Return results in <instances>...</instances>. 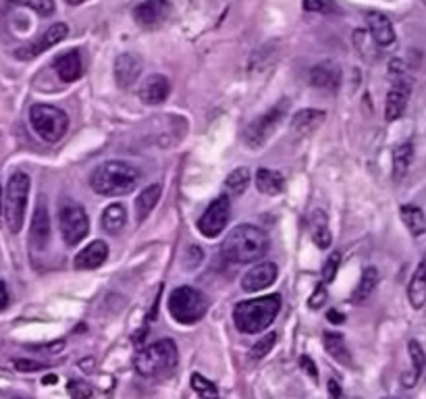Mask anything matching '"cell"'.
Instances as JSON below:
<instances>
[{
    "mask_svg": "<svg viewBox=\"0 0 426 399\" xmlns=\"http://www.w3.org/2000/svg\"><path fill=\"white\" fill-rule=\"evenodd\" d=\"M269 235L254 225H237L223 242V256L235 265H250L269 252Z\"/></svg>",
    "mask_w": 426,
    "mask_h": 399,
    "instance_id": "obj_1",
    "label": "cell"
},
{
    "mask_svg": "<svg viewBox=\"0 0 426 399\" xmlns=\"http://www.w3.org/2000/svg\"><path fill=\"white\" fill-rule=\"evenodd\" d=\"M140 181V171L123 160H109L104 164H100L92 177H90V185L98 196H125L129 191H134V187Z\"/></svg>",
    "mask_w": 426,
    "mask_h": 399,
    "instance_id": "obj_2",
    "label": "cell"
},
{
    "mask_svg": "<svg viewBox=\"0 0 426 399\" xmlns=\"http://www.w3.org/2000/svg\"><path fill=\"white\" fill-rule=\"evenodd\" d=\"M281 310V295L273 293V295H265V297H256V299H248L235 306L233 310V322L242 333H262L265 329H269L277 314Z\"/></svg>",
    "mask_w": 426,
    "mask_h": 399,
    "instance_id": "obj_3",
    "label": "cell"
},
{
    "mask_svg": "<svg viewBox=\"0 0 426 399\" xmlns=\"http://www.w3.org/2000/svg\"><path fill=\"white\" fill-rule=\"evenodd\" d=\"M136 370L145 379H162L175 373L179 364V352L175 341L171 339H160L152 345L142 347L136 354Z\"/></svg>",
    "mask_w": 426,
    "mask_h": 399,
    "instance_id": "obj_4",
    "label": "cell"
},
{
    "mask_svg": "<svg viewBox=\"0 0 426 399\" xmlns=\"http://www.w3.org/2000/svg\"><path fill=\"white\" fill-rule=\"evenodd\" d=\"M27 198H29V177L21 171L13 173L6 191H4V223L10 233H19L23 227L25 219V208H27Z\"/></svg>",
    "mask_w": 426,
    "mask_h": 399,
    "instance_id": "obj_5",
    "label": "cell"
},
{
    "mask_svg": "<svg viewBox=\"0 0 426 399\" xmlns=\"http://www.w3.org/2000/svg\"><path fill=\"white\" fill-rule=\"evenodd\" d=\"M208 310V299L202 291L183 285L173 289L168 295V314L179 322V324H194L198 322Z\"/></svg>",
    "mask_w": 426,
    "mask_h": 399,
    "instance_id": "obj_6",
    "label": "cell"
},
{
    "mask_svg": "<svg viewBox=\"0 0 426 399\" xmlns=\"http://www.w3.org/2000/svg\"><path fill=\"white\" fill-rule=\"evenodd\" d=\"M29 123L33 132L48 143L61 141L69 130V117L61 109L50 104H33L29 109Z\"/></svg>",
    "mask_w": 426,
    "mask_h": 399,
    "instance_id": "obj_7",
    "label": "cell"
},
{
    "mask_svg": "<svg viewBox=\"0 0 426 399\" xmlns=\"http://www.w3.org/2000/svg\"><path fill=\"white\" fill-rule=\"evenodd\" d=\"M287 111H289V100L283 98L273 109H269L265 115H260L256 121H252L248 125V130H246V143L252 150H260L269 141V137L273 135V132L281 125Z\"/></svg>",
    "mask_w": 426,
    "mask_h": 399,
    "instance_id": "obj_8",
    "label": "cell"
},
{
    "mask_svg": "<svg viewBox=\"0 0 426 399\" xmlns=\"http://www.w3.org/2000/svg\"><path fill=\"white\" fill-rule=\"evenodd\" d=\"M58 223H61L63 240L69 246H77L81 240H86V235L90 231V219H88L86 210L79 204L63 206L61 214H58Z\"/></svg>",
    "mask_w": 426,
    "mask_h": 399,
    "instance_id": "obj_9",
    "label": "cell"
},
{
    "mask_svg": "<svg viewBox=\"0 0 426 399\" xmlns=\"http://www.w3.org/2000/svg\"><path fill=\"white\" fill-rule=\"evenodd\" d=\"M229 214H231V202L227 196H221L216 198L206 210L204 214L200 217L198 221V229L204 237H216L223 233V229L227 227L229 223Z\"/></svg>",
    "mask_w": 426,
    "mask_h": 399,
    "instance_id": "obj_10",
    "label": "cell"
},
{
    "mask_svg": "<svg viewBox=\"0 0 426 399\" xmlns=\"http://www.w3.org/2000/svg\"><path fill=\"white\" fill-rule=\"evenodd\" d=\"M171 13H173L171 0H145L136 6L134 19L140 27L154 31V29H160L168 21Z\"/></svg>",
    "mask_w": 426,
    "mask_h": 399,
    "instance_id": "obj_11",
    "label": "cell"
},
{
    "mask_svg": "<svg viewBox=\"0 0 426 399\" xmlns=\"http://www.w3.org/2000/svg\"><path fill=\"white\" fill-rule=\"evenodd\" d=\"M67 33H69V27H67L65 23H54V25H50L40 38H36L33 42L21 46V48L15 52V56L21 58V61H31V58H36L38 54H42L44 50H48V48L56 46L58 42H63V40L67 38Z\"/></svg>",
    "mask_w": 426,
    "mask_h": 399,
    "instance_id": "obj_12",
    "label": "cell"
},
{
    "mask_svg": "<svg viewBox=\"0 0 426 399\" xmlns=\"http://www.w3.org/2000/svg\"><path fill=\"white\" fill-rule=\"evenodd\" d=\"M279 274V268L275 263H260V265L252 266L244 279H242V289L248 291V293H256V291H262L267 287H271L275 283Z\"/></svg>",
    "mask_w": 426,
    "mask_h": 399,
    "instance_id": "obj_13",
    "label": "cell"
},
{
    "mask_svg": "<svg viewBox=\"0 0 426 399\" xmlns=\"http://www.w3.org/2000/svg\"><path fill=\"white\" fill-rule=\"evenodd\" d=\"M140 73H142V61H140L138 54L125 52V54L117 56V61H115V79H117L119 88H123V90L132 88L138 81Z\"/></svg>",
    "mask_w": 426,
    "mask_h": 399,
    "instance_id": "obj_14",
    "label": "cell"
},
{
    "mask_svg": "<svg viewBox=\"0 0 426 399\" xmlns=\"http://www.w3.org/2000/svg\"><path fill=\"white\" fill-rule=\"evenodd\" d=\"M138 94H140V100H142L143 104L156 107V104H162V102L168 98V94H171V84H168V79H166L164 75L154 73V75H148V77L143 79V84L140 86Z\"/></svg>",
    "mask_w": 426,
    "mask_h": 399,
    "instance_id": "obj_15",
    "label": "cell"
},
{
    "mask_svg": "<svg viewBox=\"0 0 426 399\" xmlns=\"http://www.w3.org/2000/svg\"><path fill=\"white\" fill-rule=\"evenodd\" d=\"M310 84L314 88L326 90V92H335L341 86V69L337 63L324 61L316 67H312L310 71Z\"/></svg>",
    "mask_w": 426,
    "mask_h": 399,
    "instance_id": "obj_16",
    "label": "cell"
},
{
    "mask_svg": "<svg viewBox=\"0 0 426 399\" xmlns=\"http://www.w3.org/2000/svg\"><path fill=\"white\" fill-rule=\"evenodd\" d=\"M50 242V214L48 208L44 206V202H40L36 206L33 219H31V233H29V244L33 246V250H44Z\"/></svg>",
    "mask_w": 426,
    "mask_h": 399,
    "instance_id": "obj_17",
    "label": "cell"
},
{
    "mask_svg": "<svg viewBox=\"0 0 426 399\" xmlns=\"http://www.w3.org/2000/svg\"><path fill=\"white\" fill-rule=\"evenodd\" d=\"M408 100H410V84L406 81H397L389 94H387V102H385V119L387 121H397L406 107H408Z\"/></svg>",
    "mask_w": 426,
    "mask_h": 399,
    "instance_id": "obj_18",
    "label": "cell"
},
{
    "mask_svg": "<svg viewBox=\"0 0 426 399\" xmlns=\"http://www.w3.org/2000/svg\"><path fill=\"white\" fill-rule=\"evenodd\" d=\"M106 258H109V246L102 240H96V242L86 246L75 256V268H79V270H94V268L104 265Z\"/></svg>",
    "mask_w": 426,
    "mask_h": 399,
    "instance_id": "obj_19",
    "label": "cell"
},
{
    "mask_svg": "<svg viewBox=\"0 0 426 399\" xmlns=\"http://www.w3.org/2000/svg\"><path fill=\"white\" fill-rule=\"evenodd\" d=\"M54 69L58 73V77L65 81V84H71V81H77L84 73V65H81V54L79 50H69L65 54H61L56 61H54Z\"/></svg>",
    "mask_w": 426,
    "mask_h": 399,
    "instance_id": "obj_20",
    "label": "cell"
},
{
    "mask_svg": "<svg viewBox=\"0 0 426 399\" xmlns=\"http://www.w3.org/2000/svg\"><path fill=\"white\" fill-rule=\"evenodd\" d=\"M368 29H370L374 42L381 46H389L395 42V29H393L389 17L383 13H374V10L368 13Z\"/></svg>",
    "mask_w": 426,
    "mask_h": 399,
    "instance_id": "obj_21",
    "label": "cell"
},
{
    "mask_svg": "<svg viewBox=\"0 0 426 399\" xmlns=\"http://www.w3.org/2000/svg\"><path fill=\"white\" fill-rule=\"evenodd\" d=\"M324 111H318V109H303L299 111L297 115H293L291 119V132L297 133V135H306V133H312L314 130H318L324 121Z\"/></svg>",
    "mask_w": 426,
    "mask_h": 399,
    "instance_id": "obj_22",
    "label": "cell"
},
{
    "mask_svg": "<svg viewBox=\"0 0 426 399\" xmlns=\"http://www.w3.org/2000/svg\"><path fill=\"white\" fill-rule=\"evenodd\" d=\"M408 352H410V360H412V370L404 373L402 383H404V387L412 389V387L418 383V379H420V375H423V370H425L426 356L423 345H420L418 341H410V343H408Z\"/></svg>",
    "mask_w": 426,
    "mask_h": 399,
    "instance_id": "obj_23",
    "label": "cell"
},
{
    "mask_svg": "<svg viewBox=\"0 0 426 399\" xmlns=\"http://www.w3.org/2000/svg\"><path fill=\"white\" fill-rule=\"evenodd\" d=\"M160 196H162V185L160 183L148 185L142 194L138 196V200H136V219H138V223H143L150 217V212L156 208Z\"/></svg>",
    "mask_w": 426,
    "mask_h": 399,
    "instance_id": "obj_24",
    "label": "cell"
},
{
    "mask_svg": "<svg viewBox=\"0 0 426 399\" xmlns=\"http://www.w3.org/2000/svg\"><path fill=\"white\" fill-rule=\"evenodd\" d=\"M322 343H324V350L331 358H335L337 362L349 366L352 364V356H349V350H347V343H345V337L341 333H333V331H326L322 335Z\"/></svg>",
    "mask_w": 426,
    "mask_h": 399,
    "instance_id": "obj_25",
    "label": "cell"
},
{
    "mask_svg": "<svg viewBox=\"0 0 426 399\" xmlns=\"http://www.w3.org/2000/svg\"><path fill=\"white\" fill-rule=\"evenodd\" d=\"M256 187L265 196H277L285 189V179L281 173L273 169H258L256 173Z\"/></svg>",
    "mask_w": 426,
    "mask_h": 399,
    "instance_id": "obj_26",
    "label": "cell"
},
{
    "mask_svg": "<svg viewBox=\"0 0 426 399\" xmlns=\"http://www.w3.org/2000/svg\"><path fill=\"white\" fill-rule=\"evenodd\" d=\"M408 299L412 304V308L420 310L426 304V263L416 268V272L410 279L408 285Z\"/></svg>",
    "mask_w": 426,
    "mask_h": 399,
    "instance_id": "obj_27",
    "label": "cell"
},
{
    "mask_svg": "<svg viewBox=\"0 0 426 399\" xmlns=\"http://www.w3.org/2000/svg\"><path fill=\"white\" fill-rule=\"evenodd\" d=\"M377 285H379V270H377V266L364 268L362 279H360L358 287L354 289V293H352V302H354V304L366 302V299L372 295V291L377 289Z\"/></svg>",
    "mask_w": 426,
    "mask_h": 399,
    "instance_id": "obj_28",
    "label": "cell"
},
{
    "mask_svg": "<svg viewBox=\"0 0 426 399\" xmlns=\"http://www.w3.org/2000/svg\"><path fill=\"white\" fill-rule=\"evenodd\" d=\"M402 221L414 237H420L426 233V217L418 206L414 204L402 206Z\"/></svg>",
    "mask_w": 426,
    "mask_h": 399,
    "instance_id": "obj_29",
    "label": "cell"
},
{
    "mask_svg": "<svg viewBox=\"0 0 426 399\" xmlns=\"http://www.w3.org/2000/svg\"><path fill=\"white\" fill-rule=\"evenodd\" d=\"M125 223H127V210H125L123 204H111V206L104 208V212H102V227H104V231L115 235V233H119L125 227Z\"/></svg>",
    "mask_w": 426,
    "mask_h": 399,
    "instance_id": "obj_30",
    "label": "cell"
},
{
    "mask_svg": "<svg viewBox=\"0 0 426 399\" xmlns=\"http://www.w3.org/2000/svg\"><path fill=\"white\" fill-rule=\"evenodd\" d=\"M312 240L314 244L320 248V250H326L331 248V242H333V235H331V229L326 225V214L322 210H316L312 214Z\"/></svg>",
    "mask_w": 426,
    "mask_h": 399,
    "instance_id": "obj_31",
    "label": "cell"
},
{
    "mask_svg": "<svg viewBox=\"0 0 426 399\" xmlns=\"http://www.w3.org/2000/svg\"><path fill=\"white\" fill-rule=\"evenodd\" d=\"M412 160H414V146L410 141L397 146V150L393 152V177L397 181L406 177V173L410 171Z\"/></svg>",
    "mask_w": 426,
    "mask_h": 399,
    "instance_id": "obj_32",
    "label": "cell"
},
{
    "mask_svg": "<svg viewBox=\"0 0 426 399\" xmlns=\"http://www.w3.org/2000/svg\"><path fill=\"white\" fill-rule=\"evenodd\" d=\"M250 185V171L246 166H239L235 171H231V175L227 177V187L231 189V194L242 196Z\"/></svg>",
    "mask_w": 426,
    "mask_h": 399,
    "instance_id": "obj_33",
    "label": "cell"
},
{
    "mask_svg": "<svg viewBox=\"0 0 426 399\" xmlns=\"http://www.w3.org/2000/svg\"><path fill=\"white\" fill-rule=\"evenodd\" d=\"M191 389L200 399H219V387L202 375H191Z\"/></svg>",
    "mask_w": 426,
    "mask_h": 399,
    "instance_id": "obj_34",
    "label": "cell"
},
{
    "mask_svg": "<svg viewBox=\"0 0 426 399\" xmlns=\"http://www.w3.org/2000/svg\"><path fill=\"white\" fill-rule=\"evenodd\" d=\"M275 343H277V335H275V333H267L262 339H258V341L252 345L250 358H252V360H262L265 356H269V352L275 347Z\"/></svg>",
    "mask_w": 426,
    "mask_h": 399,
    "instance_id": "obj_35",
    "label": "cell"
},
{
    "mask_svg": "<svg viewBox=\"0 0 426 399\" xmlns=\"http://www.w3.org/2000/svg\"><path fill=\"white\" fill-rule=\"evenodd\" d=\"M10 2L19 6H27L36 10L40 17H50L54 13V0H10Z\"/></svg>",
    "mask_w": 426,
    "mask_h": 399,
    "instance_id": "obj_36",
    "label": "cell"
},
{
    "mask_svg": "<svg viewBox=\"0 0 426 399\" xmlns=\"http://www.w3.org/2000/svg\"><path fill=\"white\" fill-rule=\"evenodd\" d=\"M339 265H341V254H339V252H333V254L326 258L324 266H322V283H331V281L335 279V274H337V270H339Z\"/></svg>",
    "mask_w": 426,
    "mask_h": 399,
    "instance_id": "obj_37",
    "label": "cell"
},
{
    "mask_svg": "<svg viewBox=\"0 0 426 399\" xmlns=\"http://www.w3.org/2000/svg\"><path fill=\"white\" fill-rule=\"evenodd\" d=\"M69 393L73 399H90L92 398V387L88 383L69 381Z\"/></svg>",
    "mask_w": 426,
    "mask_h": 399,
    "instance_id": "obj_38",
    "label": "cell"
},
{
    "mask_svg": "<svg viewBox=\"0 0 426 399\" xmlns=\"http://www.w3.org/2000/svg\"><path fill=\"white\" fill-rule=\"evenodd\" d=\"M13 366H15V370H19V373H38V370H44V368H46V364H42V362L23 360V358L13 360Z\"/></svg>",
    "mask_w": 426,
    "mask_h": 399,
    "instance_id": "obj_39",
    "label": "cell"
},
{
    "mask_svg": "<svg viewBox=\"0 0 426 399\" xmlns=\"http://www.w3.org/2000/svg\"><path fill=\"white\" fill-rule=\"evenodd\" d=\"M324 304H326V289H324V283H320V285L316 287V291L312 293L308 306H310L312 310H320Z\"/></svg>",
    "mask_w": 426,
    "mask_h": 399,
    "instance_id": "obj_40",
    "label": "cell"
},
{
    "mask_svg": "<svg viewBox=\"0 0 426 399\" xmlns=\"http://www.w3.org/2000/svg\"><path fill=\"white\" fill-rule=\"evenodd\" d=\"M200 263H202V250L196 248V246H189L187 252H185V265H187V268H196Z\"/></svg>",
    "mask_w": 426,
    "mask_h": 399,
    "instance_id": "obj_41",
    "label": "cell"
},
{
    "mask_svg": "<svg viewBox=\"0 0 426 399\" xmlns=\"http://www.w3.org/2000/svg\"><path fill=\"white\" fill-rule=\"evenodd\" d=\"M299 364H301L303 373H306V375H308L310 379H314V381L318 379V370H316V364H314V362H312V360H310L308 356H301V358H299Z\"/></svg>",
    "mask_w": 426,
    "mask_h": 399,
    "instance_id": "obj_42",
    "label": "cell"
},
{
    "mask_svg": "<svg viewBox=\"0 0 426 399\" xmlns=\"http://www.w3.org/2000/svg\"><path fill=\"white\" fill-rule=\"evenodd\" d=\"M326 391H329V399H347V396H345V391L341 389V385L335 381V379H331L329 381V385H326Z\"/></svg>",
    "mask_w": 426,
    "mask_h": 399,
    "instance_id": "obj_43",
    "label": "cell"
},
{
    "mask_svg": "<svg viewBox=\"0 0 426 399\" xmlns=\"http://www.w3.org/2000/svg\"><path fill=\"white\" fill-rule=\"evenodd\" d=\"M303 8L306 10H326V2L324 0H303Z\"/></svg>",
    "mask_w": 426,
    "mask_h": 399,
    "instance_id": "obj_44",
    "label": "cell"
},
{
    "mask_svg": "<svg viewBox=\"0 0 426 399\" xmlns=\"http://www.w3.org/2000/svg\"><path fill=\"white\" fill-rule=\"evenodd\" d=\"M326 318H329V322H333V324H343V322H345V316H343L339 310H329Z\"/></svg>",
    "mask_w": 426,
    "mask_h": 399,
    "instance_id": "obj_45",
    "label": "cell"
},
{
    "mask_svg": "<svg viewBox=\"0 0 426 399\" xmlns=\"http://www.w3.org/2000/svg\"><path fill=\"white\" fill-rule=\"evenodd\" d=\"M6 306H8V291H6V283H4V281H0V312H2V310H6Z\"/></svg>",
    "mask_w": 426,
    "mask_h": 399,
    "instance_id": "obj_46",
    "label": "cell"
},
{
    "mask_svg": "<svg viewBox=\"0 0 426 399\" xmlns=\"http://www.w3.org/2000/svg\"><path fill=\"white\" fill-rule=\"evenodd\" d=\"M54 383H56V377H54V375H50V377L44 379V385H54Z\"/></svg>",
    "mask_w": 426,
    "mask_h": 399,
    "instance_id": "obj_47",
    "label": "cell"
},
{
    "mask_svg": "<svg viewBox=\"0 0 426 399\" xmlns=\"http://www.w3.org/2000/svg\"><path fill=\"white\" fill-rule=\"evenodd\" d=\"M67 4H71V6H77V4H81V2H86V0H65Z\"/></svg>",
    "mask_w": 426,
    "mask_h": 399,
    "instance_id": "obj_48",
    "label": "cell"
},
{
    "mask_svg": "<svg viewBox=\"0 0 426 399\" xmlns=\"http://www.w3.org/2000/svg\"><path fill=\"white\" fill-rule=\"evenodd\" d=\"M423 2H425V4H426V0H423Z\"/></svg>",
    "mask_w": 426,
    "mask_h": 399,
    "instance_id": "obj_49",
    "label": "cell"
}]
</instances>
